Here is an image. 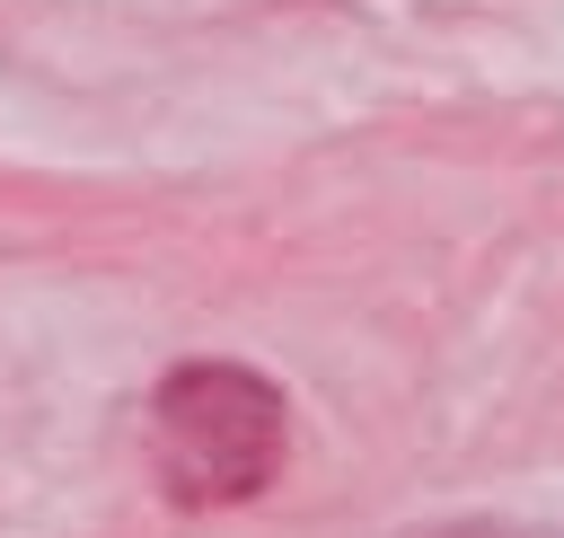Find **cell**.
<instances>
[{
  "label": "cell",
  "mask_w": 564,
  "mask_h": 538,
  "mask_svg": "<svg viewBox=\"0 0 564 538\" xmlns=\"http://www.w3.org/2000/svg\"><path fill=\"white\" fill-rule=\"evenodd\" d=\"M150 467L176 503H247L282 467V397L238 362H185L150 397Z\"/></svg>",
  "instance_id": "cell-1"
}]
</instances>
